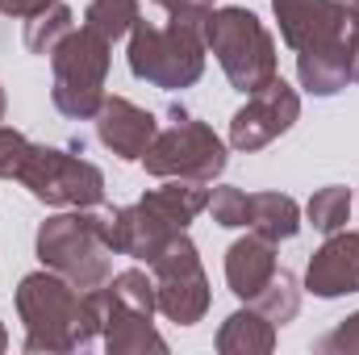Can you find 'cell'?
I'll return each instance as SVG.
<instances>
[{
    "instance_id": "1",
    "label": "cell",
    "mask_w": 359,
    "mask_h": 355,
    "mask_svg": "<svg viewBox=\"0 0 359 355\" xmlns=\"http://www.w3.org/2000/svg\"><path fill=\"white\" fill-rule=\"evenodd\" d=\"M17 314L25 322V351L29 355L84 351L100 339V318L92 309L88 288H76L67 276H59L50 267L21 276Z\"/></svg>"
},
{
    "instance_id": "2",
    "label": "cell",
    "mask_w": 359,
    "mask_h": 355,
    "mask_svg": "<svg viewBox=\"0 0 359 355\" xmlns=\"http://www.w3.org/2000/svg\"><path fill=\"white\" fill-rule=\"evenodd\" d=\"M34 251L42 267L67 276L76 288H96L113 276V209H76L38 226Z\"/></svg>"
},
{
    "instance_id": "3",
    "label": "cell",
    "mask_w": 359,
    "mask_h": 355,
    "mask_svg": "<svg viewBox=\"0 0 359 355\" xmlns=\"http://www.w3.org/2000/svg\"><path fill=\"white\" fill-rule=\"evenodd\" d=\"M205 17H172L168 25L138 21L130 29V72L151 88L180 92L205 76Z\"/></svg>"
},
{
    "instance_id": "4",
    "label": "cell",
    "mask_w": 359,
    "mask_h": 355,
    "mask_svg": "<svg viewBox=\"0 0 359 355\" xmlns=\"http://www.w3.org/2000/svg\"><path fill=\"white\" fill-rule=\"evenodd\" d=\"M205 46L222 63L230 88H238L243 96L276 80V38L251 8H238V4L213 8L205 17Z\"/></svg>"
},
{
    "instance_id": "5",
    "label": "cell",
    "mask_w": 359,
    "mask_h": 355,
    "mask_svg": "<svg viewBox=\"0 0 359 355\" xmlns=\"http://www.w3.org/2000/svg\"><path fill=\"white\" fill-rule=\"evenodd\" d=\"M109 38H100L96 29L80 25L72 29L55 51H50V100L63 117L72 121H92L100 100H104V76H109Z\"/></svg>"
},
{
    "instance_id": "6",
    "label": "cell",
    "mask_w": 359,
    "mask_h": 355,
    "mask_svg": "<svg viewBox=\"0 0 359 355\" xmlns=\"http://www.w3.org/2000/svg\"><path fill=\"white\" fill-rule=\"evenodd\" d=\"M147 176L155 180H213L226 172V142L213 134V126L188 117L184 109H172V126L155 134V142L142 155Z\"/></svg>"
},
{
    "instance_id": "7",
    "label": "cell",
    "mask_w": 359,
    "mask_h": 355,
    "mask_svg": "<svg viewBox=\"0 0 359 355\" xmlns=\"http://www.w3.org/2000/svg\"><path fill=\"white\" fill-rule=\"evenodd\" d=\"M17 180L34 201L55 209H92L104 201V172L59 147H29Z\"/></svg>"
},
{
    "instance_id": "8",
    "label": "cell",
    "mask_w": 359,
    "mask_h": 355,
    "mask_svg": "<svg viewBox=\"0 0 359 355\" xmlns=\"http://www.w3.org/2000/svg\"><path fill=\"white\" fill-rule=\"evenodd\" d=\"M151 272H155V301L168 322L196 326L209 314V276L201 267L196 243L184 230L163 247V255L151 264Z\"/></svg>"
},
{
    "instance_id": "9",
    "label": "cell",
    "mask_w": 359,
    "mask_h": 355,
    "mask_svg": "<svg viewBox=\"0 0 359 355\" xmlns=\"http://www.w3.org/2000/svg\"><path fill=\"white\" fill-rule=\"evenodd\" d=\"M301 117V96L297 88H288L280 76L268 80L259 92L247 96V105L230 117V147L234 151H264L268 142H276L280 134L292 130V121Z\"/></svg>"
},
{
    "instance_id": "10",
    "label": "cell",
    "mask_w": 359,
    "mask_h": 355,
    "mask_svg": "<svg viewBox=\"0 0 359 355\" xmlns=\"http://www.w3.org/2000/svg\"><path fill=\"white\" fill-rule=\"evenodd\" d=\"M271 13L288 51L339 46L351 38V17L339 0H271Z\"/></svg>"
},
{
    "instance_id": "11",
    "label": "cell",
    "mask_w": 359,
    "mask_h": 355,
    "mask_svg": "<svg viewBox=\"0 0 359 355\" xmlns=\"http://www.w3.org/2000/svg\"><path fill=\"white\" fill-rule=\"evenodd\" d=\"M92 121H96V138H100V147L113 151V155L126 159V163H134V159L142 163L147 147H151L155 134H159L155 113L142 109V105H134L130 96H104Z\"/></svg>"
},
{
    "instance_id": "12",
    "label": "cell",
    "mask_w": 359,
    "mask_h": 355,
    "mask_svg": "<svg viewBox=\"0 0 359 355\" xmlns=\"http://www.w3.org/2000/svg\"><path fill=\"white\" fill-rule=\"evenodd\" d=\"M305 288H309L313 297H322V301L359 293V234L355 230L343 226V230L326 234V243L309 255Z\"/></svg>"
},
{
    "instance_id": "13",
    "label": "cell",
    "mask_w": 359,
    "mask_h": 355,
    "mask_svg": "<svg viewBox=\"0 0 359 355\" xmlns=\"http://www.w3.org/2000/svg\"><path fill=\"white\" fill-rule=\"evenodd\" d=\"M176 234H180L176 226L163 213H155L147 201L113 209V255H130V260H142L151 267Z\"/></svg>"
},
{
    "instance_id": "14",
    "label": "cell",
    "mask_w": 359,
    "mask_h": 355,
    "mask_svg": "<svg viewBox=\"0 0 359 355\" xmlns=\"http://www.w3.org/2000/svg\"><path fill=\"white\" fill-rule=\"evenodd\" d=\"M276 267H280L276 264V243L251 230L247 239L230 243V251H226V284L238 301H255L264 293V284L276 276Z\"/></svg>"
},
{
    "instance_id": "15",
    "label": "cell",
    "mask_w": 359,
    "mask_h": 355,
    "mask_svg": "<svg viewBox=\"0 0 359 355\" xmlns=\"http://www.w3.org/2000/svg\"><path fill=\"white\" fill-rule=\"evenodd\" d=\"M297 80L309 96H334L351 84V38L339 46L297 51Z\"/></svg>"
},
{
    "instance_id": "16",
    "label": "cell",
    "mask_w": 359,
    "mask_h": 355,
    "mask_svg": "<svg viewBox=\"0 0 359 355\" xmlns=\"http://www.w3.org/2000/svg\"><path fill=\"white\" fill-rule=\"evenodd\" d=\"M271 347H276V322L264 318L255 305L234 309L217 330V351L222 355H268Z\"/></svg>"
},
{
    "instance_id": "17",
    "label": "cell",
    "mask_w": 359,
    "mask_h": 355,
    "mask_svg": "<svg viewBox=\"0 0 359 355\" xmlns=\"http://www.w3.org/2000/svg\"><path fill=\"white\" fill-rule=\"evenodd\" d=\"M142 201H147L155 213H163L176 230H188V226L205 213V205H209V188H205L201 180H163V184L151 188Z\"/></svg>"
},
{
    "instance_id": "18",
    "label": "cell",
    "mask_w": 359,
    "mask_h": 355,
    "mask_svg": "<svg viewBox=\"0 0 359 355\" xmlns=\"http://www.w3.org/2000/svg\"><path fill=\"white\" fill-rule=\"evenodd\" d=\"M247 226L255 234L271 239V243L297 239V230H301V205L288 192H251V217H247Z\"/></svg>"
},
{
    "instance_id": "19",
    "label": "cell",
    "mask_w": 359,
    "mask_h": 355,
    "mask_svg": "<svg viewBox=\"0 0 359 355\" xmlns=\"http://www.w3.org/2000/svg\"><path fill=\"white\" fill-rule=\"evenodd\" d=\"M72 29H76V13H72L63 0H55L50 8H42L38 17L25 21V51H29V55H50Z\"/></svg>"
},
{
    "instance_id": "20",
    "label": "cell",
    "mask_w": 359,
    "mask_h": 355,
    "mask_svg": "<svg viewBox=\"0 0 359 355\" xmlns=\"http://www.w3.org/2000/svg\"><path fill=\"white\" fill-rule=\"evenodd\" d=\"M247 305H255L264 318H271L276 326H284V322H292V318H297V309H301V284H297V276H292V272L276 267V276L264 284V293H259L255 301H247Z\"/></svg>"
},
{
    "instance_id": "21",
    "label": "cell",
    "mask_w": 359,
    "mask_h": 355,
    "mask_svg": "<svg viewBox=\"0 0 359 355\" xmlns=\"http://www.w3.org/2000/svg\"><path fill=\"white\" fill-rule=\"evenodd\" d=\"M351 188H343V184H326V188H318L313 196H309V205H305V217H309V226L313 230H322V234H334V230H343L347 222H351Z\"/></svg>"
},
{
    "instance_id": "22",
    "label": "cell",
    "mask_w": 359,
    "mask_h": 355,
    "mask_svg": "<svg viewBox=\"0 0 359 355\" xmlns=\"http://www.w3.org/2000/svg\"><path fill=\"white\" fill-rule=\"evenodd\" d=\"M84 25L96 29L100 38L117 42L138 25V0H92L84 8Z\"/></svg>"
},
{
    "instance_id": "23",
    "label": "cell",
    "mask_w": 359,
    "mask_h": 355,
    "mask_svg": "<svg viewBox=\"0 0 359 355\" xmlns=\"http://www.w3.org/2000/svg\"><path fill=\"white\" fill-rule=\"evenodd\" d=\"M205 213H209L217 226L238 230V226H247V217H251V192H243V188H234V184H217V188H209Z\"/></svg>"
},
{
    "instance_id": "24",
    "label": "cell",
    "mask_w": 359,
    "mask_h": 355,
    "mask_svg": "<svg viewBox=\"0 0 359 355\" xmlns=\"http://www.w3.org/2000/svg\"><path fill=\"white\" fill-rule=\"evenodd\" d=\"M29 147H34V142H29L21 130L0 126V180H17L21 163H25V155H29Z\"/></svg>"
},
{
    "instance_id": "25",
    "label": "cell",
    "mask_w": 359,
    "mask_h": 355,
    "mask_svg": "<svg viewBox=\"0 0 359 355\" xmlns=\"http://www.w3.org/2000/svg\"><path fill=\"white\" fill-rule=\"evenodd\" d=\"M313 347L322 355H359V309L351 318H343L330 335H322Z\"/></svg>"
},
{
    "instance_id": "26",
    "label": "cell",
    "mask_w": 359,
    "mask_h": 355,
    "mask_svg": "<svg viewBox=\"0 0 359 355\" xmlns=\"http://www.w3.org/2000/svg\"><path fill=\"white\" fill-rule=\"evenodd\" d=\"M159 8H168L172 17H209L213 13V0H151Z\"/></svg>"
},
{
    "instance_id": "27",
    "label": "cell",
    "mask_w": 359,
    "mask_h": 355,
    "mask_svg": "<svg viewBox=\"0 0 359 355\" xmlns=\"http://www.w3.org/2000/svg\"><path fill=\"white\" fill-rule=\"evenodd\" d=\"M55 0H0V13L4 17H17V21H29V17H38L42 8H50Z\"/></svg>"
},
{
    "instance_id": "28",
    "label": "cell",
    "mask_w": 359,
    "mask_h": 355,
    "mask_svg": "<svg viewBox=\"0 0 359 355\" xmlns=\"http://www.w3.org/2000/svg\"><path fill=\"white\" fill-rule=\"evenodd\" d=\"M351 84H359V25H351Z\"/></svg>"
},
{
    "instance_id": "29",
    "label": "cell",
    "mask_w": 359,
    "mask_h": 355,
    "mask_svg": "<svg viewBox=\"0 0 359 355\" xmlns=\"http://www.w3.org/2000/svg\"><path fill=\"white\" fill-rule=\"evenodd\" d=\"M343 8H347V17H351V25H359V0H339Z\"/></svg>"
},
{
    "instance_id": "30",
    "label": "cell",
    "mask_w": 359,
    "mask_h": 355,
    "mask_svg": "<svg viewBox=\"0 0 359 355\" xmlns=\"http://www.w3.org/2000/svg\"><path fill=\"white\" fill-rule=\"evenodd\" d=\"M8 347V335H4V322H0V351Z\"/></svg>"
},
{
    "instance_id": "31",
    "label": "cell",
    "mask_w": 359,
    "mask_h": 355,
    "mask_svg": "<svg viewBox=\"0 0 359 355\" xmlns=\"http://www.w3.org/2000/svg\"><path fill=\"white\" fill-rule=\"evenodd\" d=\"M4 109H8V100H4V88H0V121H4Z\"/></svg>"
}]
</instances>
